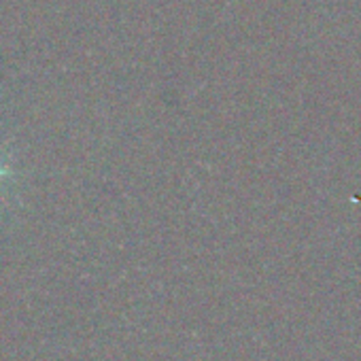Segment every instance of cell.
<instances>
[{"label": "cell", "mask_w": 361, "mask_h": 361, "mask_svg": "<svg viewBox=\"0 0 361 361\" xmlns=\"http://www.w3.org/2000/svg\"><path fill=\"white\" fill-rule=\"evenodd\" d=\"M9 178V168L5 166V161H3V157H0V185L5 183V180Z\"/></svg>", "instance_id": "6da1fadb"}]
</instances>
